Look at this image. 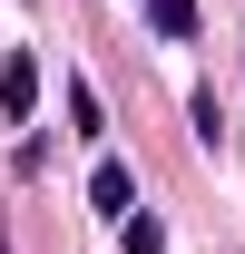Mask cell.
Instances as JSON below:
<instances>
[{"label": "cell", "instance_id": "1", "mask_svg": "<svg viewBox=\"0 0 245 254\" xmlns=\"http://www.w3.org/2000/svg\"><path fill=\"white\" fill-rule=\"evenodd\" d=\"M89 215H108V225L137 215V166H118V157H98V166H89Z\"/></svg>", "mask_w": 245, "mask_h": 254}, {"label": "cell", "instance_id": "2", "mask_svg": "<svg viewBox=\"0 0 245 254\" xmlns=\"http://www.w3.org/2000/svg\"><path fill=\"white\" fill-rule=\"evenodd\" d=\"M30 108H39V59H30V49H10V59H0V118L20 127Z\"/></svg>", "mask_w": 245, "mask_h": 254}, {"label": "cell", "instance_id": "3", "mask_svg": "<svg viewBox=\"0 0 245 254\" xmlns=\"http://www.w3.org/2000/svg\"><path fill=\"white\" fill-rule=\"evenodd\" d=\"M69 137H108V108H98L89 78H69Z\"/></svg>", "mask_w": 245, "mask_h": 254}, {"label": "cell", "instance_id": "4", "mask_svg": "<svg viewBox=\"0 0 245 254\" xmlns=\"http://www.w3.org/2000/svg\"><path fill=\"white\" fill-rule=\"evenodd\" d=\"M147 30L157 39H196V0H147Z\"/></svg>", "mask_w": 245, "mask_h": 254}, {"label": "cell", "instance_id": "5", "mask_svg": "<svg viewBox=\"0 0 245 254\" xmlns=\"http://www.w3.org/2000/svg\"><path fill=\"white\" fill-rule=\"evenodd\" d=\"M118 245H127V254H167V225H157V215H127Z\"/></svg>", "mask_w": 245, "mask_h": 254}, {"label": "cell", "instance_id": "6", "mask_svg": "<svg viewBox=\"0 0 245 254\" xmlns=\"http://www.w3.org/2000/svg\"><path fill=\"white\" fill-rule=\"evenodd\" d=\"M186 118H196V137H206V147L226 137V108H216V88H196V98H186Z\"/></svg>", "mask_w": 245, "mask_h": 254}, {"label": "cell", "instance_id": "7", "mask_svg": "<svg viewBox=\"0 0 245 254\" xmlns=\"http://www.w3.org/2000/svg\"><path fill=\"white\" fill-rule=\"evenodd\" d=\"M0 254H10V225H0Z\"/></svg>", "mask_w": 245, "mask_h": 254}]
</instances>
